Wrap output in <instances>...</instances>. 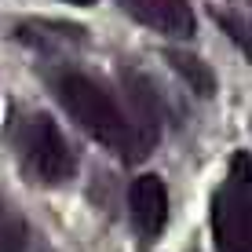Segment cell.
<instances>
[{"instance_id":"cell-4","label":"cell","mask_w":252,"mask_h":252,"mask_svg":"<svg viewBox=\"0 0 252 252\" xmlns=\"http://www.w3.org/2000/svg\"><path fill=\"white\" fill-rule=\"evenodd\" d=\"M135 22H143L146 30L161 33V37H194L197 19H194V7L187 0H117Z\"/></svg>"},{"instance_id":"cell-2","label":"cell","mask_w":252,"mask_h":252,"mask_svg":"<svg viewBox=\"0 0 252 252\" xmlns=\"http://www.w3.org/2000/svg\"><path fill=\"white\" fill-rule=\"evenodd\" d=\"M11 146L19 158L22 172L40 187H59L66 179H73L77 172V154L66 143L63 128L55 125L48 114H19L11 125Z\"/></svg>"},{"instance_id":"cell-1","label":"cell","mask_w":252,"mask_h":252,"mask_svg":"<svg viewBox=\"0 0 252 252\" xmlns=\"http://www.w3.org/2000/svg\"><path fill=\"white\" fill-rule=\"evenodd\" d=\"M48 88L59 99V106H63L95 143L110 146L121 158L139 161L158 143L154 135L143 132V125H139L128 110H121L117 95L110 92L99 77L81 73V69H73V66H59V69L48 73Z\"/></svg>"},{"instance_id":"cell-5","label":"cell","mask_w":252,"mask_h":252,"mask_svg":"<svg viewBox=\"0 0 252 252\" xmlns=\"http://www.w3.org/2000/svg\"><path fill=\"white\" fill-rule=\"evenodd\" d=\"M128 208H132V223L139 227L146 241H154L168 223V190L161 176H139L128 187Z\"/></svg>"},{"instance_id":"cell-7","label":"cell","mask_w":252,"mask_h":252,"mask_svg":"<svg viewBox=\"0 0 252 252\" xmlns=\"http://www.w3.org/2000/svg\"><path fill=\"white\" fill-rule=\"evenodd\" d=\"M0 252H26V220L0 194Z\"/></svg>"},{"instance_id":"cell-8","label":"cell","mask_w":252,"mask_h":252,"mask_svg":"<svg viewBox=\"0 0 252 252\" xmlns=\"http://www.w3.org/2000/svg\"><path fill=\"white\" fill-rule=\"evenodd\" d=\"M66 4H81V7H88V4H95V0H66Z\"/></svg>"},{"instance_id":"cell-6","label":"cell","mask_w":252,"mask_h":252,"mask_svg":"<svg viewBox=\"0 0 252 252\" xmlns=\"http://www.w3.org/2000/svg\"><path fill=\"white\" fill-rule=\"evenodd\" d=\"M164 59H168V66L176 69L179 77L194 88L197 95H212L216 92V73L208 69L197 55H190V51H179V48H168L164 51Z\"/></svg>"},{"instance_id":"cell-3","label":"cell","mask_w":252,"mask_h":252,"mask_svg":"<svg viewBox=\"0 0 252 252\" xmlns=\"http://www.w3.org/2000/svg\"><path fill=\"white\" fill-rule=\"evenodd\" d=\"M249 158L230 161V176L212 194V238L220 252H252V208H249Z\"/></svg>"}]
</instances>
